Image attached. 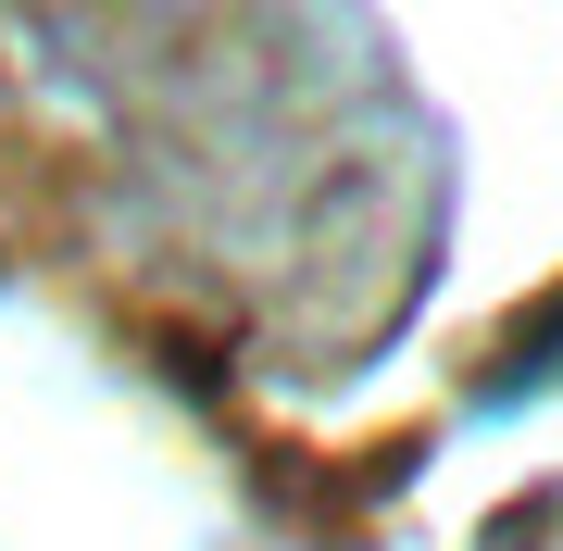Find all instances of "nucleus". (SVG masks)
Masks as SVG:
<instances>
[{
	"mask_svg": "<svg viewBox=\"0 0 563 551\" xmlns=\"http://www.w3.org/2000/svg\"><path fill=\"white\" fill-rule=\"evenodd\" d=\"M551 376H563V301L539 313V327H514V339H501V364L476 376V414H514L526 388H551Z\"/></svg>",
	"mask_w": 563,
	"mask_h": 551,
	"instance_id": "1",
	"label": "nucleus"
}]
</instances>
